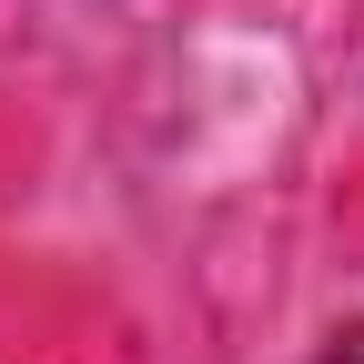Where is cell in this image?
<instances>
[{
    "mask_svg": "<svg viewBox=\"0 0 364 364\" xmlns=\"http://www.w3.org/2000/svg\"><path fill=\"white\" fill-rule=\"evenodd\" d=\"M314 364H364V324H334L324 344H314Z\"/></svg>",
    "mask_w": 364,
    "mask_h": 364,
    "instance_id": "1",
    "label": "cell"
}]
</instances>
